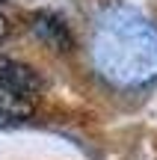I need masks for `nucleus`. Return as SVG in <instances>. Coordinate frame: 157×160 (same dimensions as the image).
<instances>
[{
	"mask_svg": "<svg viewBox=\"0 0 157 160\" xmlns=\"http://www.w3.org/2000/svg\"><path fill=\"white\" fill-rule=\"evenodd\" d=\"M92 59L116 86H142L157 77V27L134 9H107L95 24Z\"/></svg>",
	"mask_w": 157,
	"mask_h": 160,
	"instance_id": "1",
	"label": "nucleus"
},
{
	"mask_svg": "<svg viewBox=\"0 0 157 160\" xmlns=\"http://www.w3.org/2000/svg\"><path fill=\"white\" fill-rule=\"evenodd\" d=\"M33 33L39 36L42 42H47L51 48H56V51H68L71 48L68 27H65L62 18L53 15V12H39V15L33 18Z\"/></svg>",
	"mask_w": 157,
	"mask_h": 160,
	"instance_id": "2",
	"label": "nucleus"
},
{
	"mask_svg": "<svg viewBox=\"0 0 157 160\" xmlns=\"http://www.w3.org/2000/svg\"><path fill=\"white\" fill-rule=\"evenodd\" d=\"M0 80L9 83L12 89L24 92V95H36V92L42 89V77L36 74L30 65L15 62V59H3V57H0Z\"/></svg>",
	"mask_w": 157,
	"mask_h": 160,
	"instance_id": "3",
	"label": "nucleus"
},
{
	"mask_svg": "<svg viewBox=\"0 0 157 160\" xmlns=\"http://www.w3.org/2000/svg\"><path fill=\"white\" fill-rule=\"evenodd\" d=\"M0 113H9V116H18V119H27V116L33 113V101H30V95L12 89L9 83L0 80Z\"/></svg>",
	"mask_w": 157,
	"mask_h": 160,
	"instance_id": "4",
	"label": "nucleus"
},
{
	"mask_svg": "<svg viewBox=\"0 0 157 160\" xmlns=\"http://www.w3.org/2000/svg\"><path fill=\"white\" fill-rule=\"evenodd\" d=\"M18 125H24V119L9 116V113H0V128H18Z\"/></svg>",
	"mask_w": 157,
	"mask_h": 160,
	"instance_id": "5",
	"label": "nucleus"
},
{
	"mask_svg": "<svg viewBox=\"0 0 157 160\" xmlns=\"http://www.w3.org/2000/svg\"><path fill=\"white\" fill-rule=\"evenodd\" d=\"M6 33H9V21H6V15L0 12V39H3Z\"/></svg>",
	"mask_w": 157,
	"mask_h": 160,
	"instance_id": "6",
	"label": "nucleus"
}]
</instances>
